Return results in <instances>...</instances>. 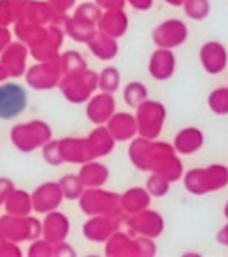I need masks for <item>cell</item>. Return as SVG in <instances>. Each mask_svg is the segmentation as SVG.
<instances>
[{"instance_id": "24", "label": "cell", "mask_w": 228, "mask_h": 257, "mask_svg": "<svg viewBox=\"0 0 228 257\" xmlns=\"http://www.w3.org/2000/svg\"><path fill=\"white\" fill-rule=\"evenodd\" d=\"M205 136L198 127H185L180 133H176L173 140V149L180 156H189V154H196L203 147Z\"/></svg>"}, {"instance_id": "42", "label": "cell", "mask_w": 228, "mask_h": 257, "mask_svg": "<svg viewBox=\"0 0 228 257\" xmlns=\"http://www.w3.org/2000/svg\"><path fill=\"white\" fill-rule=\"evenodd\" d=\"M41 152H43V159L47 165L50 166H59L63 165V156H61L59 149V140H50L41 147Z\"/></svg>"}, {"instance_id": "7", "label": "cell", "mask_w": 228, "mask_h": 257, "mask_svg": "<svg viewBox=\"0 0 228 257\" xmlns=\"http://www.w3.org/2000/svg\"><path fill=\"white\" fill-rule=\"evenodd\" d=\"M0 234L13 243L34 241L41 236V221L31 214L27 216L4 214L0 216Z\"/></svg>"}, {"instance_id": "23", "label": "cell", "mask_w": 228, "mask_h": 257, "mask_svg": "<svg viewBox=\"0 0 228 257\" xmlns=\"http://www.w3.org/2000/svg\"><path fill=\"white\" fill-rule=\"evenodd\" d=\"M96 29L105 32L111 38H121L128 29V16L123 9H114V11H102L100 20L96 24Z\"/></svg>"}, {"instance_id": "51", "label": "cell", "mask_w": 228, "mask_h": 257, "mask_svg": "<svg viewBox=\"0 0 228 257\" xmlns=\"http://www.w3.org/2000/svg\"><path fill=\"white\" fill-rule=\"evenodd\" d=\"M127 4H130L137 11H148L153 6V0H127Z\"/></svg>"}, {"instance_id": "17", "label": "cell", "mask_w": 228, "mask_h": 257, "mask_svg": "<svg viewBox=\"0 0 228 257\" xmlns=\"http://www.w3.org/2000/svg\"><path fill=\"white\" fill-rule=\"evenodd\" d=\"M200 64L208 75H217L228 64V50L219 41H207L200 48Z\"/></svg>"}, {"instance_id": "3", "label": "cell", "mask_w": 228, "mask_h": 257, "mask_svg": "<svg viewBox=\"0 0 228 257\" xmlns=\"http://www.w3.org/2000/svg\"><path fill=\"white\" fill-rule=\"evenodd\" d=\"M59 89L64 98L72 104H86L98 89V73L89 68L63 73L59 80Z\"/></svg>"}, {"instance_id": "20", "label": "cell", "mask_w": 228, "mask_h": 257, "mask_svg": "<svg viewBox=\"0 0 228 257\" xmlns=\"http://www.w3.org/2000/svg\"><path fill=\"white\" fill-rule=\"evenodd\" d=\"M176 59L171 48H159L153 50L148 61V72L155 80H168L175 75Z\"/></svg>"}, {"instance_id": "13", "label": "cell", "mask_w": 228, "mask_h": 257, "mask_svg": "<svg viewBox=\"0 0 228 257\" xmlns=\"http://www.w3.org/2000/svg\"><path fill=\"white\" fill-rule=\"evenodd\" d=\"M64 15H57L48 2H36V0H20V20L32 22V24L48 25L56 24L59 25L63 22ZM18 20V22H20Z\"/></svg>"}, {"instance_id": "21", "label": "cell", "mask_w": 228, "mask_h": 257, "mask_svg": "<svg viewBox=\"0 0 228 257\" xmlns=\"http://www.w3.org/2000/svg\"><path fill=\"white\" fill-rule=\"evenodd\" d=\"M84 140H86V147H88L89 161L109 156L114 150V145H116V141L111 136V133L107 131L105 125H96Z\"/></svg>"}, {"instance_id": "27", "label": "cell", "mask_w": 228, "mask_h": 257, "mask_svg": "<svg viewBox=\"0 0 228 257\" xmlns=\"http://www.w3.org/2000/svg\"><path fill=\"white\" fill-rule=\"evenodd\" d=\"M79 177L86 188H102L109 181V168L96 159L86 161L80 165Z\"/></svg>"}, {"instance_id": "5", "label": "cell", "mask_w": 228, "mask_h": 257, "mask_svg": "<svg viewBox=\"0 0 228 257\" xmlns=\"http://www.w3.org/2000/svg\"><path fill=\"white\" fill-rule=\"evenodd\" d=\"M79 205L82 213L88 216L104 214V216L118 218L123 213L120 195L114 191H105L102 188H86L79 198Z\"/></svg>"}, {"instance_id": "34", "label": "cell", "mask_w": 228, "mask_h": 257, "mask_svg": "<svg viewBox=\"0 0 228 257\" xmlns=\"http://www.w3.org/2000/svg\"><path fill=\"white\" fill-rule=\"evenodd\" d=\"M148 98V89L143 82L139 80H132V82H128L127 86L123 88V100L127 105L136 109L139 104H143L144 100Z\"/></svg>"}, {"instance_id": "35", "label": "cell", "mask_w": 228, "mask_h": 257, "mask_svg": "<svg viewBox=\"0 0 228 257\" xmlns=\"http://www.w3.org/2000/svg\"><path fill=\"white\" fill-rule=\"evenodd\" d=\"M120 82H121V77L116 66H105L98 73V89L100 91H107L114 95L120 89Z\"/></svg>"}, {"instance_id": "26", "label": "cell", "mask_w": 228, "mask_h": 257, "mask_svg": "<svg viewBox=\"0 0 228 257\" xmlns=\"http://www.w3.org/2000/svg\"><path fill=\"white\" fill-rule=\"evenodd\" d=\"M59 149L64 163H70V165H84L86 161H89L88 147H86L84 138H75V136L63 138V140H59Z\"/></svg>"}, {"instance_id": "49", "label": "cell", "mask_w": 228, "mask_h": 257, "mask_svg": "<svg viewBox=\"0 0 228 257\" xmlns=\"http://www.w3.org/2000/svg\"><path fill=\"white\" fill-rule=\"evenodd\" d=\"M13 189H15V182L11 179H8V177H0V198L2 200L8 197Z\"/></svg>"}, {"instance_id": "12", "label": "cell", "mask_w": 228, "mask_h": 257, "mask_svg": "<svg viewBox=\"0 0 228 257\" xmlns=\"http://www.w3.org/2000/svg\"><path fill=\"white\" fill-rule=\"evenodd\" d=\"M31 200H32V211L38 214H47L50 211L59 209V205L64 200L63 191L59 188V182L50 181L40 184L31 193Z\"/></svg>"}, {"instance_id": "4", "label": "cell", "mask_w": 228, "mask_h": 257, "mask_svg": "<svg viewBox=\"0 0 228 257\" xmlns=\"http://www.w3.org/2000/svg\"><path fill=\"white\" fill-rule=\"evenodd\" d=\"M9 138L16 150L29 154L41 149L47 141L52 140V127L45 120H29L24 123H16L11 128Z\"/></svg>"}, {"instance_id": "18", "label": "cell", "mask_w": 228, "mask_h": 257, "mask_svg": "<svg viewBox=\"0 0 228 257\" xmlns=\"http://www.w3.org/2000/svg\"><path fill=\"white\" fill-rule=\"evenodd\" d=\"M64 31L61 25L50 24L48 25V31L45 34V38L36 45V47L29 48V54L36 61H50L57 59L59 57L61 43H63Z\"/></svg>"}, {"instance_id": "19", "label": "cell", "mask_w": 228, "mask_h": 257, "mask_svg": "<svg viewBox=\"0 0 228 257\" xmlns=\"http://www.w3.org/2000/svg\"><path fill=\"white\" fill-rule=\"evenodd\" d=\"M116 230H118L116 218L104 216V214L89 216L88 221L82 225V234L91 243H105Z\"/></svg>"}, {"instance_id": "47", "label": "cell", "mask_w": 228, "mask_h": 257, "mask_svg": "<svg viewBox=\"0 0 228 257\" xmlns=\"http://www.w3.org/2000/svg\"><path fill=\"white\" fill-rule=\"evenodd\" d=\"M95 4L102 11H114V9H123L127 0H95Z\"/></svg>"}, {"instance_id": "2", "label": "cell", "mask_w": 228, "mask_h": 257, "mask_svg": "<svg viewBox=\"0 0 228 257\" xmlns=\"http://www.w3.org/2000/svg\"><path fill=\"white\" fill-rule=\"evenodd\" d=\"M184 188L191 195H207V193L219 191L228 186V166L208 165L201 168H192L182 175Z\"/></svg>"}, {"instance_id": "46", "label": "cell", "mask_w": 228, "mask_h": 257, "mask_svg": "<svg viewBox=\"0 0 228 257\" xmlns=\"http://www.w3.org/2000/svg\"><path fill=\"white\" fill-rule=\"evenodd\" d=\"M48 6L57 13V15H66L72 8H75L77 0H47Z\"/></svg>"}, {"instance_id": "9", "label": "cell", "mask_w": 228, "mask_h": 257, "mask_svg": "<svg viewBox=\"0 0 228 257\" xmlns=\"http://www.w3.org/2000/svg\"><path fill=\"white\" fill-rule=\"evenodd\" d=\"M27 91L16 82H0V118L13 120L27 109Z\"/></svg>"}, {"instance_id": "31", "label": "cell", "mask_w": 228, "mask_h": 257, "mask_svg": "<svg viewBox=\"0 0 228 257\" xmlns=\"http://www.w3.org/2000/svg\"><path fill=\"white\" fill-rule=\"evenodd\" d=\"M105 253L111 257H134V237L116 230L105 241Z\"/></svg>"}, {"instance_id": "30", "label": "cell", "mask_w": 228, "mask_h": 257, "mask_svg": "<svg viewBox=\"0 0 228 257\" xmlns=\"http://www.w3.org/2000/svg\"><path fill=\"white\" fill-rule=\"evenodd\" d=\"M48 27L47 25H40V24H32V22H16L15 24V34L16 38L22 41L27 48L36 47L41 40L47 34Z\"/></svg>"}, {"instance_id": "44", "label": "cell", "mask_w": 228, "mask_h": 257, "mask_svg": "<svg viewBox=\"0 0 228 257\" xmlns=\"http://www.w3.org/2000/svg\"><path fill=\"white\" fill-rule=\"evenodd\" d=\"M29 255L31 257H50L54 255V245L47 239H34L29 246Z\"/></svg>"}, {"instance_id": "55", "label": "cell", "mask_w": 228, "mask_h": 257, "mask_svg": "<svg viewBox=\"0 0 228 257\" xmlns=\"http://www.w3.org/2000/svg\"><path fill=\"white\" fill-rule=\"evenodd\" d=\"M223 214H224V218L228 220V202L224 204V207H223Z\"/></svg>"}, {"instance_id": "52", "label": "cell", "mask_w": 228, "mask_h": 257, "mask_svg": "<svg viewBox=\"0 0 228 257\" xmlns=\"http://www.w3.org/2000/svg\"><path fill=\"white\" fill-rule=\"evenodd\" d=\"M216 239H217V243H219V245L228 246V223L216 234Z\"/></svg>"}, {"instance_id": "50", "label": "cell", "mask_w": 228, "mask_h": 257, "mask_svg": "<svg viewBox=\"0 0 228 257\" xmlns=\"http://www.w3.org/2000/svg\"><path fill=\"white\" fill-rule=\"evenodd\" d=\"M11 43V31L6 25H0V52Z\"/></svg>"}, {"instance_id": "6", "label": "cell", "mask_w": 228, "mask_h": 257, "mask_svg": "<svg viewBox=\"0 0 228 257\" xmlns=\"http://www.w3.org/2000/svg\"><path fill=\"white\" fill-rule=\"evenodd\" d=\"M166 111L164 104L159 100H146L136 107V123H137V136L146 138V140H157L162 133L166 121Z\"/></svg>"}, {"instance_id": "10", "label": "cell", "mask_w": 228, "mask_h": 257, "mask_svg": "<svg viewBox=\"0 0 228 257\" xmlns=\"http://www.w3.org/2000/svg\"><path fill=\"white\" fill-rule=\"evenodd\" d=\"M127 227L128 232L134 236H143L155 239L160 234L164 232V218L160 216L157 211L146 207L139 213L128 214L127 218Z\"/></svg>"}, {"instance_id": "40", "label": "cell", "mask_w": 228, "mask_h": 257, "mask_svg": "<svg viewBox=\"0 0 228 257\" xmlns=\"http://www.w3.org/2000/svg\"><path fill=\"white\" fill-rule=\"evenodd\" d=\"M182 8H184L185 15L191 20H196V22L205 20L210 15V2L208 0H184Z\"/></svg>"}, {"instance_id": "16", "label": "cell", "mask_w": 228, "mask_h": 257, "mask_svg": "<svg viewBox=\"0 0 228 257\" xmlns=\"http://www.w3.org/2000/svg\"><path fill=\"white\" fill-rule=\"evenodd\" d=\"M114 112H116V100H114L112 93L100 91L96 95H91V98L86 102L88 120L95 125H105Z\"/></svg>"}, {"instance_id": "53", "label": "cell", "mask_w": 228, "mask_h": 257, "mask_svg": "<svg viewBox=\"0 0 228 257\" xmlns=\"http://www.w3.org/2000/svg\"><path fill=\"white\" fill-rule=\"evenodd\" d=\"M169 6H182L184 4V0H166Z\"/></svg>"}, {"instance_id": "14", "label": "cell", "mask_w": 228, "mask_h": 257, "mask_svg": "<svg viewBox=\"0 0 228 257\" xmlns=\"http://www.w3.org/2000/svg\"><path fill=\"white\" fill-rule=\"evenodd\" d=\"M29 48L22 41H11L0 52V66L6 70L8 77H22L27 70Z\"/></svg>"}, {"instance_id": "54", "label": "cell", "mask_w": 228, "mask_h": 257, "mask_svg": "<svg viewBox=\"0 0 228 257\" xmlns=\"http://www.w3.org/2000/svg\"><path fill=\"white\" fill-rule=\"evenodd\" d=\"M8 79V73H6V70L2 68V66H0V82H2V80H6Z\"/></svg>"}, {"instance_id": "15", "label": "cell", "mask_w": 228, "mask_h": 257, "mask_svg": "<svg viewBox=\"0 0 228 257\" xmlns=\"http://www.w3.org/2000/svg\"><path fill=\"white\" fill-rule=\"evenodd\" d=\"M70 229H72L70 218L57 209L45 214V220L41 221V236L52 245H57V243H63V241L68 239Z\"/></svg>"}, {"instance_id": "33", "label": "cell", "mask_w": 228, "mask_h": 257, "mask_svg": "<svg viewBox=\"0 0 228 257\" xmlns=\"http://www.w3.org/2000/svg\"><path fill=\"white\" fill-rule=\"evenodd\" d=\"M57 182H59V188L63 191L64 200H79L80 195L86 189V186L80 181V177L75 175V173H66Z\"/></svg>"}, {"instance_id": "11", "label": "cell", "mask_w": 228, "mask_h": 257, "mask_svg": "<svg viewBox=\"0 0 228 257\" xmlns=\"http://www.w3.org/2000/svg\"><path fill=\"white\" fill-rule=\"evenodd\" d=\"M187 25L178 18H169V20L160 22L152 32L153 43L159 48H176L185 43L187 40Z\"/></svg>"}, {"instance_id": "37", "label": "cell", "mask_w": 228, "mask_h": 257, "mask_svg": "<svg viewBox=\"0 0 228 257\" xmlns=\"http://www.w3.org/2000/svg\"><path fill=\"white\" fill-rule=\"evenodd\" d=\"M100 15H102V9L98 8L95 2H84V4L77 6L72 16H75L77 20L84 22V24L96 27V24L100 20Z\"/></svg>"}, {"instance_id": "56", "label": "cell", "mask_w": 228, "mask_h": 257, "mask_svg": "<svg viewBox=\"0 0 228 257\" xmlns=\"http://www.w3.org/2000/svg\"><path fill=\"white\" fill-rule=\"evenodd\" d=\"M2 204H4V200H2V198H0V209H2Z\"/></svg>"}, {"instance_id": "28", "label": "cell", "mask_w": 228, "mask_h": 257, "mask_svg": "<svg viewBox=\"0 0 228 257\" xmlns=\"http://www.w3.org/2000/svg\"><path fill=\"white\" fill-rule=\"evenodd\" d=\"M120 200H121V211L127 214H134L150 207L152 195L146 191V188H130L123 195H120Z\"/></svg>"}, {"instance_id": "48", "label": "cell", "mask_w": 228, "mask_h": 257, "mask_svg": "<svg viewBox=\"0 0 228 257\" xmlns=\"http://www.w3.org/2000/svg\"><path fill=\"white\" fill-rule=\"evenodd\" d=\"M54 255H70L73 257L75 255V250L72 248V246L66 243V241H63V243H57V245H54Z\"/></svg>"}, {"instance_id": "38", "label": "cell", "mask_w": 228, "mask_h": 257, "mask_svg": "<svg viewBox=\"0 0 228 257\" xmlns=\"http://www.w3.org/2000/svg\"><path fill=\"white\" fill-rule=\"evenodd\" d=\"M208 109L217 114V116H226L228 114V86L226 88H217L210 91L207 98Z\"/></svg>"}, {"instance_id": "8", "label": "cell", "mask_w": 228, "mask_h": 257, "mask_svg": "<svg viewBox=\"0 0 228 257\" xmlns=\"http://www.w3.org/2000/svg\"><path fill=\"white\" fill-rule=\"evenodd\" d=\"M61 77H63V70H61L59 57L50 61H38L29 70H25V82L36 91L57 88Z\"/></svg>"}, {"instance_id": "32", "label": "cell", "mask_w": 228, "mask_h": 257, "mask_svg": "<svg viewBox=\"0 0 228 257\" xmlns=\"http://www.w3.org/2000/svg\"><path fill=\"white\" fill-rule=\"evenodd\" d=\"M61 27H63L64 34H68L72 40L80 41V43H86L96 31V27L77 20L75 16H72V15H64L63 22H61Z\"/></svg>"}, {"instance_id": "29", "label": "cell", "mask_w": 228, "mask_h": 257, "mask_svg": "<svg viewBox=\"0 0 228 257\" xmlns=\"http://www.w3.org/2000/svg\"><path fill=\"white\" fill-rule=\"evenodd\" d=\"M2 207L6 209V214H13V216H27V214L34 213L32 211L31 193L16 188L4 198Z\"/></svg>"}, {"instance_id": "22", "label": "cell", "mask_w": 228, "mask_h": 257, "mask_svg": "<svg viewBox=\"0 0 228 257\" xmlns=\"http://www.w3.org/2000/svg\"><path fill=\"white\" fill-rule=\"evenodd\" d=\"M114 141H130L137 136L136 116L130 112H114L105 123Z\"/></svg>"}, {"instance_id": "1", "label": "cell", "mask_w": 228, "mask_h": 257, "mask_svg": "<svg viewBox=\"0 0 228 257\" xmlns=\"http://www.w3.org/2000/svg\"><path fill=\"white\" fill-rule=\"evenodd\" d=\"M130 163L141 172L160 173L169 182H175L184 175V165L176 156L173 145L159 140L134 138L128 147Z\"/></svg>"}, {"instance_id": "41", "label": "cell", "mask_w": 228, "mask_h": 257, "mask_svg": "<svg viewBox=\"0 0 228 257\" xmlns=\"http://www.w3.org/2000/svg\"><path fill=\"white\" fill-rule=\"evenodd\" d=\"M171 182L162 177L160 173H150V177L146 179V191L152 195V197H164L169 193V188H171Z\"/></svg>"}, {"instance_id": "43", "label": "cell", "mask_w": 228, "mask_h": 257, "mask_svg": "<svg viewBox=\"0 0 228 257\" xmlns=\"http://www.w3.org/2000/svg\"><path fill=\"white\" fill-rule=\"evenodd\" d=\"M157 253V246L153 239L143 236L134 237V257H153Z\"/></svg>"}, {"instance_id": "25", "label": "cell", "mask_w": 228, "mask_h": 257, "mask_svg": "<svg viewBox=\"0 0 228 257\" xmlns=\"http://www.w3.org/2000/svg\"><path fill=\"white\" fill-rule=\"evenodd\" d=\"M86 45H88V48L91 50L93 56L98 57L100 61L114 59V57L118 56V50H120L116 38L107 36L105 32L98 31V29H96L95 34L86 41Z\"/></svg>"}, {"instance_id": "39", "label": "cell", "mask_w": 228, "mask_h": 257, "mask_svg": "<svg viewBox=\"0 0 228 257\" xmlns=\"http://www.w3.org/2000/svg\"><path fill=\"white\" fill-rule=\"evenodd\" d=\"M20 20V0H0V25H15Z\"/></svg>"}, {"instance_id": "36", "label": "cell", "mask_w": 228, "mask_h": 257, "mask_svg": "<svg viewBox=\"0 0 228 257\" xmlns=\"http://www.w3.org/2000/svg\"><path fill=\"white\" fill-rule=\"evenodd\" d=\"M59 64L63 73H72L88 68V63H86L84 56L80 52H77V50H66V52L59 54Z\"/></svg>"}, {"instance_id": "45", "label": "cell", "mask_w": 228, "mask_h": 257, "mask_svg": "<svg viewBox=\"0 0 228 257\" xmlns=\"http://www.w3.org/2000/svg\"><path fill=\"white\" fill-rule=\"evenodd\" d=\"M20 253L22 250L18 248V243H13L0 234V257H18Z\"/></svg>"}]
</instances>
